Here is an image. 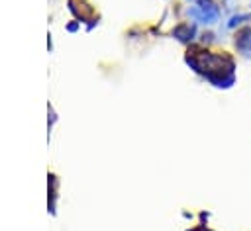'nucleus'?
I'll return each mask as SVG.
<instances>
[{
  "instance_id": "nucleus-1",
  "label": "nucleus",
  "mask_w": 251,
  "mask_h": 231,
  "mask_svg": "<svg viewBox=\"0 0 251 231\" xmlns=\"http://www.w3.org/2000/svg\"><path fill=\"white\" fill-rule=\"evenodd\" d=\"M186 63L204 74L208 82H212L218 88H227L233 84L235 74H233V61L226 55H216V53H194L192 57L186 59Z\"/></svg>"
},
{
  "instance_id": "nucleus-2",
  "label": "nucleus",
  "mask_w": 251,
  "mask_h": 231,
  "mask_svg": "<svg viewBox=\"0 0 251 231\" xmlns=\"http://www.w3.org/2000/svg\"><path fill=\"white\" fill-rule=\"evenodd\" d=\"M188 14H190L196 22H200V23H214V22H218V18H220V10H218L212 2H208V0L198 2V6H194V8L188 10Z\"/></svg>"
},
{
  "instance_id": "nucleus-3",
  "label": "nucleus",
  "mask_w": 251,
  "mask_h": 231,
  "mask_svg": "<svg viewBox=\"0 0 251 231\" xmlns=\"http://www.w3.org/2000/svg\"><path fill=\"white\" fill-rule=\"evenodd\" d=\"M235 47L239 53H243L245 57H251V25L243 27L237 35H235Z\"/></svg>"
},
{
  "instance_id": "nucleus-4",
  "label": "nucleus",
  "mask_w": 251,
  "mask_h": 231,
  "mask_svg": "<svg viewBox=\"0 0 251 231\" xmlns=\"http://www.w3.org/2000/svg\"><path fill=\"white\" fill-rule=\"evenodd\" d=\"M194 33H196V27H194V25H190V23H182V25H178V27L173 31V35H175L178 41H182V43L190 41Z\"/></svg>"
},
{
  "instance_id": "nucleus-5",
  "label": "nucleus",
  "mask_w": 251,
  "mask_h": 231,
  "mask_svg": "<svg viewBox=\"0 0 251 231\" xmlns=\"http://www.w3.org/2000/svg\"><path fill=\"white\" fill-rule=\"evenodd\" d=\"M247 20H251V16H249V14H239V16H233V18L229 20L227 27H235V25H241V23H243V22H247Z\"/></svg>"
}]
</instances>
